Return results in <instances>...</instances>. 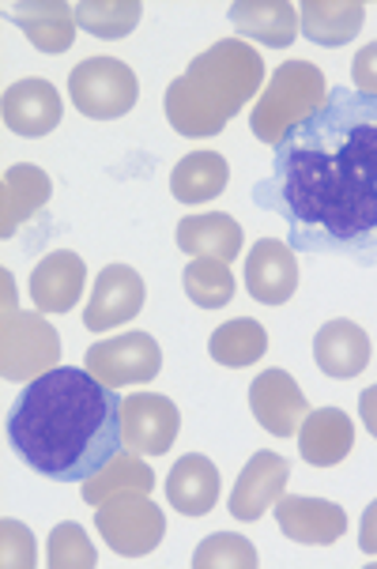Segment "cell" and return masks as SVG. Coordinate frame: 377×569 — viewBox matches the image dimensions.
I'll return each mask as SVG.
<instances>
[{
    "mask_svg": "<svg viewBox=\"0 0 377 569\" xmlns=\"http://www.w3.org/2000/svg\"><path fill=\"white\" fill-rule=\"evenodd\" d=\"M50 200V178L38 167H12L4 170V204H0V234L12 238L16 227L31 211Z\"/></svg>",
    "mask_w": 377,
    "mask_h": 569,
    "instance_id": "cell-26",
    "label": "cell"
},
{
    "mask_svg": "<svg viewBox=\"0 0 377 569\" xmlns=\"http://www.w3.org/2000/svg\"><path fill=\"white\" fill-rule=\"evenodd\" d=\"M140 16V0H83V4H76V23L95 38H125L137 31Z\"/></svg>",
    "mask_w": 377,
    "mask_h": 569,
    "instance_id": "cell-29",
    "label": "cell"
},
{
    "mask_svg": "<svg viewBox=\"0 0 377 569\" xmlns=\"http://www.w3.org/2000/svg\"><path fill=\"white\" fill-rule=\"evenodd\" d=\"M87 264L83 257L57 249L31 272V298L42 313H69L83 295Z\"/></svg>",
    "mask_w": 377,
    "mask_h": 569,
    "instance_id": "cell-18",
    "label": "cell"
},
{
    "mask_svg": "<svg viewBox=\"0 0 377 569\" xmlns=\"http://www.w3.org/2000/svg\"><path fill=\"white\" fill-rule=\"evenodd\" d=\"M8 19L42 53H65L76 38V27H80L76 8L61 4V0H19V4H8Z\"/></svg>",
    "mask_w": 377,
    "mask_h": 569,
    "instance_id": "cell-17",
    "label": "cell"
},
{
    "mask_svg": "<svg viewBox=\"0 0 377 569\" xmlns=\"http://www.w3.org/2000/svg\"><path fill=\"white\" fill-rule=\"evenodd\" d=\"M227 181H230V167L224 156H216V151H192V156H186L173 167L170 192L181 204H205V200H216L227 189Z\"/></svg>",
    "mask_w": 377,
    "mask_h": 569,
    "instance_id": "cell-25",
    "label": "cell"
},
{
    "mask_svg": "<svg viewBox=\"0 0 377 569\" xmlns=\"http://www.w3.org/2000/svg\"><path fill=\"white\" fill-rule=\"evenodd\" d=\"M0 536H4V566H19V569H31L38 558H34V539L27 532L19 520H4L0 525Z\"/></svg>",
    "mask_w": 377,
    "mask_h": 569,
    "instance_id": "cell-32",
    "label": "cell"
},
{
    "mask_svg": "<svg viewBox=\"0 0 377 569\" xmlns=\"http://www.w3.org/2000/svg\"><path fill=\"white\" fill-rule=\"evenodd\" d=\"M328 99L325 91V72L309 61H287L279 64L276 76L268 80L265 94L254 106V118L249 129L260 143H276L287 137L291 129H298L309 113H317V106Z\"/></svg>",
    "mask_w": 377,
    "mask_h": 569,
    "instance_id": "cell-4",
    "label": "cell"
},
{
    "mask_svg": "<svg viewBox=\"0 0 377 569\" xmlns=\"http://www.w3.org/2000/svg\"><path fill=\"white\" fill-rule=\"evenodd\" d=\"M151 487H155V471L143 465L140 452L121 449L110 465L95 471L91 479H83L80 495H83L87 506L99 509L102 501H110L118 495H151Z\"/></svg>",
    "mask_w": 377,
    "mask_h": 569,
    "instance_id": "cell-24",
    "label": "cell"
},
{
    "mask_svg": "<svg viewBox=\"0 0 377 569\" xmlns=\"http://www.w3.org/2000/svg\"><path fill=\"white\" fill-rule=\"evenodd\" d=\"M178 249L189 257L235 260L241 253V227L227 211H208V216H186L178 223Z\"/></svg>",
    "mask_w": 377,
    "mask_h": 569,
    "instance_id": "cell-23",
    "label": "cell"
},
{
    "mask_svg": "<svg viewBox=\"0 0 377 569\" xmlns=\"http://www.w3.org/2000/svg\"><path fill=\"white\" fill-rule=\"evenodd\" d=\"M57 359H61V340H57L53 325H46L34 313L4 317V381H23L57 370Z\"/></svg>",
    "mask_w": 377,
    "mask_h": 569,
    "instance_id": "cell-8",
    "label": "cell"
},
{
    "mask_svg": "<svg viewBox=\"0 0 377 569\" xmlns=\"http://www.w3.org/2000/svg\"><path fill=\"white\" fill-rule=\"evenodd\" d=\"M287 476H291V465H287L279 452H257L246 468H241L235 490H230V517L249 525V520H260L268 509L284 498Z\"/></svg>",
    "mask_w": 377,
    "mask_h": 569,
    "instance_id": "cell-14",
    "label": "cell"
},
{
    "mask_svg": "<svg viewBox=\"0 0 377 569\" xmlns=\"http://www.w3.org/2000/svg\"><path fill=\"white\" fill-rule=\"evenodd\" d=\"M276 525L279 532L306 547H328L347 532V513L336 501L325 498H279L276 501Z\"/></svg>",
    "mask_w": 377,
    "mask_h": 569,
    "instance_id": "cell-15",
    "label": "cell"
},
{
    "mask_svg": "<svg viewBox=\"0 0 377 569\" xmlns=\"http://www.w3.org/2000/svg\"><path fill=\"white\" fill-rule=\"evenodd\" d=\"M359 415H363V422H366V430L377 438V385H370V389L359 397Z\"/></svg>",
    "mask_w": 377,
    "mask_h": 569,
    "instance_id": "cell-35",
    "label": "cell"
},
{
    "mask_svg": "<svg viewBox=\"0 0 377 569\" xmlns=\"http://www.w3.org/2000/svg\"><path fill=\"white\" fill-rule=\"evenodd\" d=\"M257 547L238 532L208 536L192 555V569H257Z\"/></svg>",
    "mask_w": 377,
    "mask_h": 569,
    "instance_id": "cell-30",
    "label": "cell"
},
{
    "mask_svg": "<svg viewBox=\"0 0 377 569\" xmlns=\"http://www.w3.org/2000/svg\"><path fill=\"white\" fill-rule=\"evenodd\" d=\"M167 498L181 517H205L219 501V471L208 457H181L167 476Z\"/></svg>",
    "mask_w": 377,
    "mask_h": 569,
    "instance_id": "cell-21",
    "label": "cell"
},
{
    "mask_svg": "<svg viewBox=\"0 0 377 569\" xmlns=\"http://www.w3.org/2000/svg\"><path fill=\"white\" fill-rule=\"evenodd\" d=\"M355 449V422L340 408H317L298 427V452L314 468H336Z\"/></svg>",
    "mask_w": 377,
    "mask_h": 569,
    "instance_id": "cell-16",
    "label": "cell"
},
{
    "mask_svg": "<svg viewBox=\"0 0 377 569\" xmlns=\"http://www.w3.org/2000/svg\"><path fill=\"white\" fill-rule=\"evenodd\" d=\"M208 351L227 370H241V366H254L257 359H265L268 332L257 321H249V317H238V321H227L211 332Z\"/></svg>",
    "mask_w": 377,
    "mask_h": 569,
    "instance_id": "cell-27",
    "label": "cell"
},
{
    "mask_svg": "<svg viewBox=\"0 0 377 569\" xmlns=\"http://www.w3.org/2000/svg\"><path fill=\"white\" fill-rule=\"evenodd\" d=\"M178 408H173V400L159 397V392H137V397L121 400L125 449L140 452V457H162L178 441Z\"/></svg>",
    "mask_w": 377,
    "mask_h": 569,
    "instance_id": "cell-9",
    "label": "cell"
},
{
    "mask_svg": "<svg viewBox=\"0 0 377 569\" xmlns=\"http://www.w3.org/2000/svg\"><path fill=\"white\" fill-rule=\"evenodd\" d=\"M230 23L241 38L284 50L298 34V8L287 0H238L230 4Z\"/></svg>",
    "mask_w": 377,
    "mask_h": 569,
    "instance_id": "cell-20",
    "label": "cell"
},
{
    "mask_svg": "<svg viewBox=\"0 0 377 569\" xmlns=\"http://www.w3.org/2000/svg\"><path fill=\"white\" fill-rule=\"evenodd\" d=\"M314 359L325 378L351 381L370 362V336L355 321H328L314 340Z\"/></svg>",
    "mask_w": 377,
    "mask_h": 569,
    "instance_id": "cell-19",
    "label": "cell"
},
{
    "mask_svg": "<svg viewBox=\"0 0 377 569\" xmlns=\"http://www.w3.org/2000/svg\"><path fill=\"white\" fill-rule=\"evenodd\" d=\"M351 80H355V91L359 94H374L377 99V42L363 46V50L355 53Z\"/></svg>",
    "mask_w": 377,
    "mask_h": 569,
    "instance_id": "cell-33",
    "label": "cell"
},
{
    "mask_svg": "<svg viewBox=\"0 0 377 569\" xmlns=\"http://www.w3.org/2000/svg\"><path fill=\"white\" fill-rule=\"evenodd\" d=\"M260 83H265V61L257 46L224 38L211 50L192 57L186 76L167 87L162 110L178 137H219L227 121L241 113V106L254 102Z\"/></svg>",
    "mask_w": 377,
    "mask_h": 569,
    "instance_id": "cell-3",
    "label": "cell"
},
{
    "mask_svg": "<svg viewBox=\"0 0 377 569\" xmlns=\"http://www.w3.org/2000/svg\"><path fill=\"white\" fill-rule=\"evenodd\" d=\"M359 547H363V555H377V501L374 506H366V513H363Z\"/></svg>",
    "mask_w": 377,
    "mask_h": 569,
    "instance_id": "cell-34",
    "label": "cell"
},
{
    "mask_svg": "<svg viewBox=\"0 0 377 569\" xmlns=\"http://www.w3.org/2000/svg\"><path fill=\"white\" fill-rule=\"evenodd\" d=\"M181 287H186L189 302H197L200 310H224V306L235 298V276H230L227 260H211V257H197L181 276Z\"/></svg>",
    "mask_w": 377,
    "mask_h": 569,
    "instance_id": "cell-28",
    "label": "cell"
},
{
    "mask_svg": "<svg viewBox=\"0 0 377 569\" xmlns=\"http://www.w3.org/2000/svg\"><path fill=\"white\" fill-rule=\"evenodd\" d=\"M159 366H162V351L148 332L113 336V340L87 347L83 355V370L91 378H99L102 385H110V389L159 378Z\"/></svg>",
    "mask_w": 377,
    "mask_h": 569,
    "instance_id": "cell-7",
    "label": "cell"
},
{
    "mask_svg": "<svg viewBox=\"0 0 377 569\" xmlns=\"http://www.w3.org/2000/svg\"><path fill=\"white\" fill-rule=\"evenodd\" d=\"M254 204L287 223L295 253L377 264V99L333 87L317 113L276 143Z\"/></svg>",
    "mask_w": 377,
    "mask_h": 569,
    "instance_id": "cell-1",
    "label": "cell"
},
{
    "mask_svg": "<svg viewBox=\"0 0 377 569\" xmlns=\"http://www.w3.org/2000/svg\"><path fill=\"white\" fill-rule=\"evenodd\" d=\"M8 441L53 483H83L125 449L118 389L76 366L46 370L19 392Z\"/></svg>",
    "mask_w": 377,
    "mask_h": 569,
    "instance_id": "cell-2",
    "label": "cell"
},
{
    "mask_svg": "<svg viewBox=\"0 0 377 569\" xmlns=\"http://www.w3.org/2000/svg\"><path fill=\"white\" fill-rule=\"evenodd\" d=\"M69 94L83 118L113 121L137 106L140 83L137 72L118 57H87L69 72Z\"/></svg>",
    "mask_w": 377,
    "mask_h": 569,
    "instance_id": "cell-5",
    "label": "cell"
},
{
    "mask_svg": "<svg viewBox=\"0 0 377 569\" xmlns=\"http://www.w3.org/2000/svg\"><path fill=\"white\" fill-rule=\"evenodd\" d=\"M246 287L260 306H284L298 291V257L279 238H260L246 257Z\"/></svg>",
    "mask_w": 377,
    "mask_h": 569,
    "instance_id": "cell-13",
    "label": "cell"
},
{
    "mask_svg": "<svg viewBox=\"0 0 377 569\" xmlns=\"http://www.w3.org/2000/svg\"><path fill=\"white\" fill-rule=\"evenodd\" d=\"M249 411L272 438H295L306 422L309 403L287 370H265L249 385Z\"/></svg>",
    "mask_w": 377,
    "mask_h": 569,
    "instance_id": "cell-10",
    "label": "cell"
},
{
    "mask_svg": "<svg viewBox=\"0 0 377 569\" xmlns=\"http://www.w3.org/2000/svg\"><path fill=\"white\" fill-rule=\"evenodd\" d=\"M366 8L359 0H306L298 8V31H302L314 46H347L363 31Z\"/></svg>",
    "mask_w": 377,
    "mask_h": 569,
    "instance_id": "cell-22",
    "label": "cell"
},
{
    "mask_svg": "<svg viewBox=\"0 0 377 569\" xmlns=\"http://www.w3.org/2000/svg\"><path fill=\"white\" fill-rule=\"evenodd\" d=\"M143 298H148V287H143L137 268H129V264L102 268L99 283H95V291H91V302H87V310H83L87 332H106V328L132 321V317L143 310Z\"/></svg>",
    "mask_w": 377,
    "mask_h": 569,
    "instance_id": "cell-11",
    "label": "cell"
},
{
    "mask_svg": "<svg viewBox=\"0 0 377 569\" xmlns=\"http://www.w3.org/2000/svg\"><path fill=\"white\" fill-rule=\"evenodd\" d=\"M99 558H95V547L87 532L76 520H65V525L53 528L50 536V558H46V566L53 569H91Z\"/></svg>",
    "mask_w": 377,
    "mask_h": 569,
    "instance_id": "cell-31",
    "label": "cell"
},
{
    "mask_svg": "<svg viewBox=\"0 0 377 569\" xmlns=\"http://www.w3.org/2000/svg\"><path fill=\"white\" fill-rule=\"evenodd\" d=\"M95 528L110 551L121 558H143L167 536V517L148 495H118L95 509Z\"/></svg>",
    "mask_w": 377,
    "mask_h": 569,
    "instance_id": "cell-6",
    "label": "cell"
},
{
    "mask_svg": "<svg viewBox=\"0 0 377 569\" xmlns=\"http://www.w3.org/2000/svg\"><path fill=\"white\" fill-rule=\"evenodd\" d=\"M0 113H4V124L16 137L38 140V137H50L57 124H61L65 102L50 80H19L4 91Z\"/></svg>",
    "mask_w": 377,
    "mask_h": 569,
    "instance_id": "cell-12",
    "label": "cell"
}]
</instances>
